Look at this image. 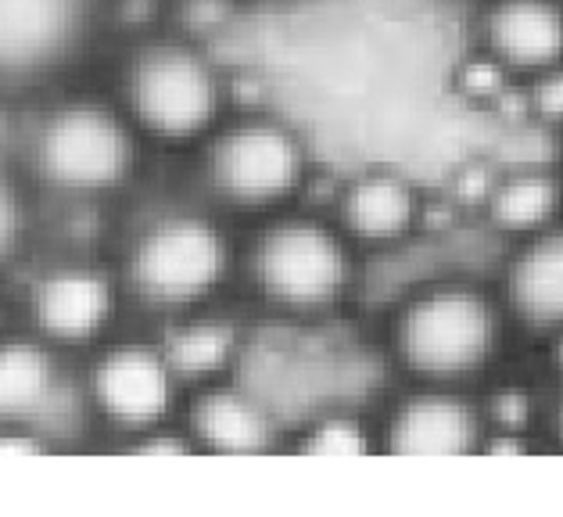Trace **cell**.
Returning <instances> with one entry per match:
<instances>
[{
	"instance_id": "11",
	"label": "cell",
	"mask_w": 563,
	"mask_h": 517,
	"mask_svg": "<svg viewBox=\"0 0 563 517\" xmlns=\"http://www.w3.org/2000/svg\"><path fill=\"white\" fill-rule=\"evenodd\" d=\"M506 306L531 334L563 331V227L525 238L506 270Z\"/></svg>"
},
{
	"instance_id": "18",
	"label": "cell",
	"mask_w": 563,
	"mask_h": 517,
	"mask_svg": "<svg viewBox=\"0 0 563 517\" xmlns=\"http://www.w3.org/2000/svg\"><path fill=\"white\" fill-rule=\"evenodd\" d=\"M369 449H374L369 431L355 417H323L301 439V453L320 460H355L366 457Z\"/></svg>"
},
{
	"instance_id": "7",
	"label": "cell",
	"mask_w": 563,
	"mask_h": 517,
	"mask_svg": "<svg viewBox=\"0 0 563 517\" xmlns=\"http://www.w3.org/2000/svg\"><path fill=\"white\" fill-rule=\"evenodd\" d=\"M485 417L449 385H428L395 406L384 431L388 453L417 460L471 457L485 446Z\"/></svg>"
},
{
	"instance_id": "2",
	"label": "cell",
	"mask_w": 563,
	"mask_h": 517,
	"mask_svg": "<svg viewBox=\"0 0 563 517\" xmlns=\"http://www.w3.org/2000/svg\"><path fill=\"white\" fill-rule=\"evenodd\" d=\"M255 280L280 309H334L355 280L349 234L312 220L277 223L255 249Z\"/></svg>"
},
{
	"instance_id": "19",
	"label": "cell",
	"mask_w": 563,
	"mask_h": 517,
	"mask_svg": "<svg viewBox=\"0 0 563 517\" xmlns=\"http://www.w3.org/2000/svg\"><path fill=\"white\" fill-rule=\"evenodd\" d=\"M485 420L496 431H506V435H528L531 420H534V399L528 388L520 385H506V388H496L485 403Z\"/></svg>"
},
{
	"instance_id": "17",
	"label": "cell",
	"mask_w": 563,
	"mask_h": 517,
	"mask_svg": "<svg viewBox=\"0 0 563 517\" xmlns=\"http://www.w3.org/2000/svg\"><path fill=\"white\" fill-rule=\"evenodd\" d=\"M238 352V334L227 323H187V328L173 331L166 342V360L173 374L184 377H212L233 360Z\"/></svg>"
},
{
	"instance_id": "5",
	"label": "cell",
	"mask_w": 563,
	"mask_h": 517,
	"mask_svg": "<svg viewBox=\"0 0 563 517\" xmlns=\"http://www.w3.org/2000/svg\"><path fill=\"white\" fill-rule=\"evenodd\" d=\"M230 252L223 234L205 220H166L151 227L133 255V280L162 306L205 298L227 274Z\"/></svg>"
},
{
	"instance_id": "8",
	"label": "cell",
	"mask_w": 563,
	"mask_h": 517,
	"mask_svg": "<svg viewBox=\"0 0 563 517\" xmlns=\"http://www.w3.org/2000/svg\"><path fill=\"white\" fill-rule=\"evenodd\" d=\"M477 36L514 79H531L563 65V0H488Z\"/></svg>"
},
{
	"instance_id": "22",
	"label": "cell",
	"mask_w": 563,
	"mask_h": 517,
	"mask_svg": "<svg viewBox=\"0 0 563 517\" xmlns=\"http://www.w3.org/2000/svg\"><path fill=\"white\" fill-rule=\"evenodd\" d=\"M36 453H40V442L22 439V435H15V439H0V457H36Z\"/></svg>"
},
{
	"instance_id": "4",
	"label": "cell",
	"mask_w": 563,
	"mask_h": 517,
	"mask_svg": "<svg viewBox=\"0 0 563 517\" xmlns=\"http://www.w3.org/2000/svg\"><path fill=\"white\" fill-rule=\"evenodd\" d=\"M309 155L301 138L277 119H249L219 133L209 155L212 184L244 209L287 201L306 184Z\"/></svg>"
},
{
	"instance_id": "24",
	"label": "cell",
	"mask_w": 563,
	"mask_h": 517,
	"mask_svg": "<svg viewBox=\"0 0 563 517\" xmlns=\"http://www.w3.org/2000/svg\"><path fill=\"white\" fill-rule=\"evenodd\" d=\"M556 371H560V377H563V331L556 334Z\"/></svg>"
},
{
	"instance_id": "3",
	"label": "cell",
	"mask_w": 563,
	"mask_h": 517,
	"mask_svg": "<svg viewBox=\"0 0 563 517\" xmlns=\"http://www.w3.org/2000/svg\"><path fill=\"white\" fill-rule=\"evenodd\" d=\"M133 119L162 141H195L212 130L223 84L212 62L187 44H155L130 69Z\"/></svg>"
},
{
	"instance_id": "9",
	"label": "cell",
	"mask_w": 563,
	"mask_h": 517,
	"mask_svg": "<svg viewBox=\"0 0 563 517\" xmlns=\"http://www.w3.org/2000/svg\"><path fill=\"white\" fill-rule=\"evenodd\" d=\"M87 0H0V73L62 62L87 25Z\"/></svg>"
},
{
	"instance_id": "15",
	"label": "cell",
	"mask_w": 563,
	"mask_h": 517,
	"mask_svg": "<svg viewBox=\"0 0 563 517\" xmlns=\"http://www.w3.org/2000/svg\"><path fill=\"white\" fill-rule=\"evenodd\" d=\"M560 201H563V190L553 173L520 169L488 190V216L506 234L531 238V234H539V230L553 227Z\"/></svg>"
},
{
	"instance_id": "26",
	"label": "cell",
	"mask_w": 563,
	"mask_h": 517,
	"mask_svg": "<svg viewBox=\"0 0 563 517\" xmlns=\"http://www.w3.org/2000/svg\"><path fill=\"white\" fill-rule=\"evenodd\" d=\"M269 4H295V0H269Z\"/></svg>"
},
{
	"instance_id": "21",
	"label": "cell",
	"mask_w": 563,
	"mask_h": 517,
	"mask_svg": "<svg viewBox=\"0 0 563 517\" xmlns=\"http://www.w3.org/2000/svg\"><path fill=\"white\" fill-rule=\"evenodd\" d=\"M11 241H15V198L0 184V255L11 249Z\"/></svg>"
},
{
	"instance_id": "20",
	"label": "cell",
	"mask_w": 563,
	"mask_h": 517,
	"mask_svg": "<svg viewBox=\"0 0 563 517\" xmlns=\"http://www.w3.org/2000/svg\"><path fill=\"white\" fill-rule=\"evenodd\" d=\"M525 105L531 119L563 130V65H553V69L528 79Z\"/></svg>"
},
{
	"instance_id": "12",
	"label": "cell",
	"mask_w": 563,
	"mask_h": 517,
	"mask_svg": "<svg viewBox=\"0 0 563 517\" xmlns=\"http://www.w3.org/2000/svg\"><path fill=\"white\" fill-rule=\"evenodd\" d=\"M420 220V195L402 173L369 169L341 190L338 223L349 241L395 244L413 234Z\"/></svg>"
},
{
	"instance_id": "13",
	"label": "cell",
	"mask_w": 563,
	"mask_h": 517,
	"mask_svg": "<svg viewBox=\"0 0 563 517\" xmlns=\"http://www.w3.org/2000/svg\"><path fill=\"white\" fill-rule=\"evenodd\" d=\"M195 435L227 457H252L266 453L273 442V420L263 410V403H255L244 392L216 388L205 392L195 406Z\"/></svg>"
},
{
	"instance_id": "1",
	"label": "cell",
	"mask_w": 563,
	"mask_h": 517,
	"mask_svg": "<svg viewBox=\"0 0 563 517\" xmlns=\"http://www.w3.org/2000/svg\"><path fill=\"white\" fill-rule=\"evenodd\" d=\"M503 320L496 302L471 284L428 288L398 309L391 349L423 385H460L496 360Z\"/></svg>"
},
{
	"instance_id": "16",
	"label": "cell",
	"mask_w": 563,
	"mask_h": 517,
	"mask_svg": "<svg viewBox=\"0 0 563 517\" xmlns=\"http://www.w3.org/2000/svg\"><path fill=\"white\" fill-rule=\"evenodd\" d=\"M51 360L36 345L0 349V417H25L51 396Z\"/></svg>"
},
{
	"instance_id": "6",
	"label": "cell",
	"mask_w": 563,
	"mask_h": 517,
	"mask_svg": "<svg viewBox=\"0 0 563 517\" xmlns=\"http://www.w3.org/2000/svg\"><path fill=\"white\" fill-rule=\"evenodd\" d=\"M40 155L58 184L76 190H104L130 173L133 138L104 108L73 105L47 122Z\"/></svg>"
},
{
	"instance_id": "10",
	"label": "cell",
	"mask_w": 563,
	"mask_h": 517,
	"mask_svg": "<svg viewBox=\"0 0 563 517\" xmlns=\"http://www.w3.org/2000/svg\"><path fill=\"white\" fill-rule=\"evenodd\" d=\"M93 392L104 414L126 428H147L166 417L173 403V366L166 352L141 345L115 349L93 374Z\"/></svg>"
},
{
	"instance_id": "14",
	"label": "cell",
	"mask_w": 563,
	"mask_h": 517,
	"mask_svg": "<svg viewBox=\"0 0 563 517\" xmlns=\"http://www.w3.org/2000/svg\"><path fill=\"white\" fill-rule=\"evenodd\" d=\"M112 312V292L93 274H58L40 292V320L54 338L79 342L104 328Z\"/></svg>"
},
{
	"instance_id": "23",
	"label": "cell",
	"mask_w": 563,
	"mask_h": 517,
	"mask_svg": "<svg viewBox=\"0 0 563 517\" xmlns=\"http://www.w3.org/2000/svg\"><path fill=\"white\" fill-rule=\"evenodd\" d=\"M141 453H151V457H184L187 446L176 442V439H155V442H144Z\"/></svg>"
},
{
	"instance_id": "25",
	"label": "cell",
	"mask_w": 563,
	"mask_h": 517,
	"mask_svg": "<svg viewBox=\"0 0 563 517\" xmlns=\"http://www.w3.org/2000/svg\"><path fill=\"white\" fill-rule=\"evenodd\" d=\"M556 435H560V442H563V406H560V414H556Z\"/></svg>"
}]
</instances>
